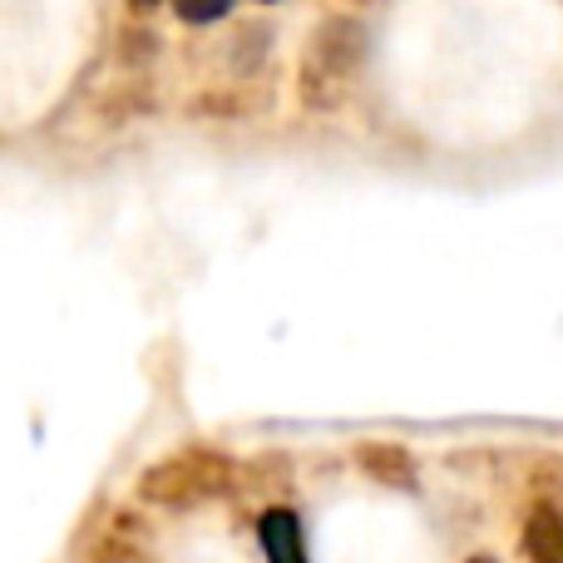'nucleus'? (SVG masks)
I'll return each instance as SVG.
<instances>
[{
	"label": "nucleus",
	"mask_w": 563,
	"mask_h": 563,
	"mask_svg": "<svg viewBox=\"0 0 563 563\" xmlns=\"http://www.w3.org/2000/svg\"><path fill=\"white\" fill-rule=\"evenodd\" d=\"M228 5H233V0H178V15L184 20H218V15H228Z\"/></svg>",
	"instance_id": "obj_4"
},
{
	"label": "nucleus",
	"mask_w": 563,
	"mask_h": 563,
	"mask_svg": "<svg viewBox=\"0 0 563 563\" xmlns=\"http://www.w3.org/2000/svg\"><path fill=\"white\" fill-rule=\"evenodd\" d=\"M263 549H267V563H307V544H301V525L291 509H267L263 525Z\"/></svg>",
	"instance_id": "obj_2"
},
{
	"label": "nucleus",
	"mask_w": 563,
	"mask_h": 563,
	"mask_svg": "<svg viewBox=\"0 0 563 563\" xmlns=\"http://www.w3.org/2000/svg\"><path fill=\"white\" fill-rule=\"evenodd\" d=\"M139 5H148V0H139Z\"/></svg>",
	"instance_id": "obj_6"
},
{
	"label": "nucleus",
	"mask_w": 563,
	"mask_h": 563,
	"mask_svg": "<svg viewBox=\"0 0 563 563\" xmlns=\"http://www.w3.org/2000/svg\"><path fill=\"white\" fill-rule=\"evenodd\" d=\"M525 549L534 563H563V515L554 505H534L525 525Z\"/></svg>",
	"instance_id": "obj_3"
},
{
	"label": "nucleus",
	"mask_w": 563,
	"mask_h": 563,
	"mask_svg": "<svg viewBox=\"0 0 563 563\" xmlns=\"http://www.w3.org/2000/svg\"><path fill=\"white\" fill-rule=\"evenodd\" d=\"M470 563H489V559H470Z\"/></svg>",
	"instance_id": "obj_5"
},
{
	"label": "nucleus",
	"mask_w": 563,
	"mask_h": 563,
	"mask_svg": "<svg viewBox=\"0 0 563 563\" xmlns=\"http://www.w3.org/2000/svg\"><path fill=\"white\" fill-rule=\"evenodd\" d=\"M223 479H228L223 460L194 450V455H178V460H168V465H158L154 475L144 479V495L148 499H164V505H194V499L218 495V489H223Z\"/></svg>",
	"instance_id": "obj_1"
}]
</instances>
